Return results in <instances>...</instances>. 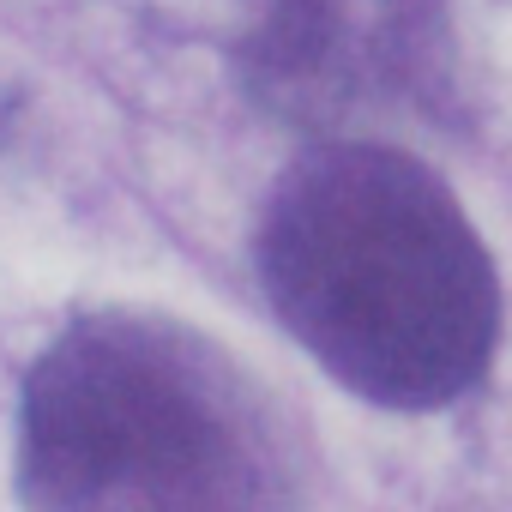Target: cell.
Instances as JSON below:
<instances>
[{
  "label": "cell",
  "mask_w": 512,
  "mask_h": 512,
  "mask_svg": "<svg viewBox=\"0 0 512 512\" xmlns=\"http://www.w3.org/2000/svg\"><path fill=\"white\" fill-rule=\"evenodd\" d=\"M253 266L290 338L386 410L452 404L494 362V260L452 187L398 145H308L266 193Z\"/></svg>",
  "instance_id": "obj_1"
},
{
  "label": "cell",
  "mask_w": 512,
  "mask_h": 512,
  "mask_svg": "<svg viewBox=\"0 0 512 512\" xmlns=\"http://www.w3.org/2000/svg\"><path fill=\"white\" fill-rule=\"evenodd\" d=\"M19 494L49 512L272 506V404L211 338L157 314L73 320L25 380Z\"/></svg>",
  "instance_id": "obj_2"
},
{
  "label": "cell",
  "mask_w": 512,
  "mask_h": 512,
  "mask_svg": "<svg viewBox=\"0 0 512 512\" xmlns=\"http://www.w3.org/2000/svg\"><path fill=\"white\" fill-rule=\"evenodd\" d=\"M241 85L266 115L326 139L428 121L452 97L446 0H260Z\"/></svg>",
  "instance_id": "obj_3"
}]
</instances>
